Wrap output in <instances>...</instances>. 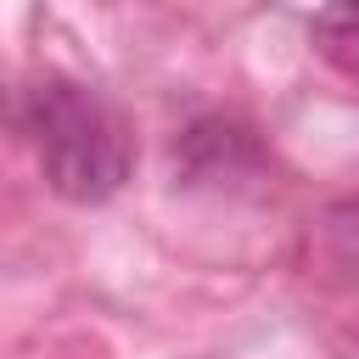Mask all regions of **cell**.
<instances>
[{
    "label": "cell",
    "instance_id": "1",
    "mask_svg": "<svg viewBox=\"0 0 359 359\" xmlns=\"http://www.w3.org/2000/svg\"><path fill=\"white\" fill-rule=\"evenodd\" d=\"M22 129L34 140L39 174L62 202L95 208L123 191L129 180V129L112 101L79 79H39L22 90Z\"/></svg>",
    "mask_w": 359,
    "mask_h": 359
},
{
    "label": "cell",
    "instance_id": "2",
    "mask_svg": "<svg viewBox=\"0 0 359 359\" xmlns=\"http://www.w3.org/2000/svg\"><path fill=\"white\" fill-rule=\"evenodd\" d=\"M174 163L191 174V180H213V174H236V168H252L258 163V140L252 129L230 123V118H202L180 135L174 146Z\"/></svg>",
    "mask_w": 359,
    "mask_h": 359
},
{
    "label": "cell",
    "instance_id": "3",
    "mask_svg": "<svg viewBox=\"0 0 359 359\" xmlns=\"http://www.w3.org/2000/svg\"><path fill=\"white\" fill-rule=\"evenodd\" d=\"M309 45L320 50L325 67L359 84V0H325L309 22Z\"/></svg>",
    "mask_w": 359,
    "mask_h": 359
}]
</instances>
